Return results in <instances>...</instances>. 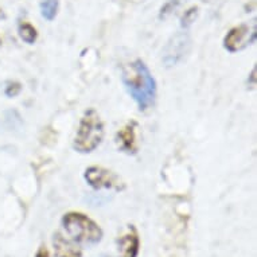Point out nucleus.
Returning a JSON list of instances; mask_svg holds the SVG:
<instances>
[{
	"instance_id": "nucleus-4",
	"label": "nucleus",
	"mask_w": 257,
	"mask_h": 257,
	"mask_svg": "<svg viewBox=\"0 0 257 257\" xmlns=\"http://www.w3.org/2000/svg\"><path fill=\"white\" fill-rule=\"evenodd\" d=\"M256 19H253L252 22L241 23L229 30V33L223 38V47L229 53H238L256 42Z\"/></svg>"
},
{
	"instance_id": "nucleus-6",
	"label": "nucleus",
	"mask_w": 257,
	"mask_h": 257,
	"mask_svg": "<svg viewBox=\"0 0 257 257\" xmlns=\"http://www.w3.org/2000/svg\"><path fill=\"white\" fill-rule=\"evenodd\" d=\"M190 49H191V39L186 33H181L173 37L166 45L163 57H162L166 68H173L182 62L186 55L189 54Z\"/></svg>"
},
{
	"instance_id": "nucleus-14",
	"label": "nucleus",
	"mask_w": 257,
	"mask_h": 257,
	"mask_svg": "<svg viewBox=\"0 0 257 257\" xmlns=\"http://www.w3.org/2000/svg\"><path fill=\"white\" fill-rule=\"evenodd\" d=\"M22 90V85L19 82H9L7 86L5 89V94L7 97L13 98V97H17L18 94L21 93Z\"/></svg>"
},
{
	"instance_id": "nucleus-13",
	"label": "nucleus",
	"mask_w": 257,
	"mask_h": 257,
	"mask_svg": "<svg viewBox=\"0 0 257 257\" xmlns=\"http://www.w3.org/2000/svg\"><path fill=\"white\" fill-rule=\"evenodd\" d=\"M178 6H179V0H169V2L162 7V10H160L159 18H163V19H165V18H167L169 15H171V14L178 9Z\"/></svg>"
},
{
	"instance_id": "nucleus-12",
	"label": "nucleus",
	"mask_w": 257,
	"mask_h": 257,
	"mask_svg": "<svg viewBox=\"0 0 257 257\" xmlns=\"http://www.w3.org/2000/svg\"><path fill=\"white\" fill-rule=\"evenodd\" d=\"M197 15H198V7L197 6H193V7H190L189 10H186L185 14L182 15L181 19V26L182 27H189L195 22L197 19Z\"/></svg>"
},
{
	"instance_id": "nucleus-3",
	"label": "nucleus",
	"mask_w": 257,
	"mask_h": 257,
	"mask_svg": "<svg viewBox=\"0 0 257 257\" xmlns=\"http://www.w3.org/2000/svg\"><path fill=\"white\" fill-rule=\"evenodd\" d=\"M104 139V124L96 109H88L84 113L73 140V148L81 154L94 151Z\"/></svg>"
},
{
	"instance_id": "nucleus-15",
	"label": "nucleus",
	"mask_w": 257,
	"mask_h": 257,
	"mask_svg": "<svg viewBox=\"0 0 257 257\" xmlns=\"http://www.w3.org/2000/svg\"><path fill=\"white\" fill-rule=\"evenodd\" d=\"M35 257H50L49 256V250L46 249V246H41V248L37 250V253H35Z\"/></svg>"
},
{
	"instance_id": "nucleus-17",
	"label": "nucleus",
	"mask_w": 257,
	"mask_h": 257,
	"mask_svg": "<svg viewBox=\"0 0 257 257\" xmlns=\"http://www.w3.org/2000/svg\"><path fill=\"white\" fill-rule=\"evenodd\" d=\"M0 45H2V38H0Z\"/></svg>"
},
{
	"instance_id": "nucleus-10",
	"label": "nucleus",
	"mask_w": 257,
	"mask_h": 257,
	"mask_svg": "<svg viewBox=\"0 0 257 257\" xmlns=\"http://www.w3.org/2000/svg\"><path fill=\"white\" fill-rule=\"evenodd\" d=\"M18 34L27 45H33L38 39V31L27 21H21L18 23Z\"/></svg>"
},
{
	"instance_id": "nucleus-2",
	"label": "nucleus",
	"mask_w": 257,
	"mask_h": 257,
	"mask_svg": "<svg viewBox=\"0 0 257 257\" xmlns=\"http://www.w3.org/2000/svg\"><path fill=\"white\" fill-rule=\"evenodd\" d=\"M61 222L66 234L74 242L85 245H96L101 242L104 236L102 229L88 215L78 211H70L63 215Z\"/></svg>"
},
{
	"instance_id": "nucleus-8",
	"label": "nucleus",
	"mask_w": 257,
	"mask_h": 257,
	"mask_svg": "<svg viewBox=\"0 0 257 257\" xmlns=\"http://www.w3.org/2000/svg\"><path fill=\"white\" fill-rule=\"evenodd\" d=\"M120 250H121V257H138L140 249V240L138 230L134 225L130 226L128 233L118 240Z\"/></svg>"
},
{
	"instance_id": "nucleus-7",
	"label": "nucleus",
	"mask_w": 257,
	"mask_h": 257,
	"mask_svg": "<svg viewBox=\"0 0 257 257\" xmlns=\"http://www.w3.org/2000/svg\"><path fill=\"white\" fill-rule=\"evenodd\" d=\"M138 130L139 125L136 121H130L124 125L116 135V143L122 152L128 155H135L139 150V142H138Z\"/></svg>"
},
{
	"instance_id": "nucleus-1",
	"label": "nucleus",
	"mask_w": 257,
	"mask_h": 257,
	"mask_svg": "<svg viewBox=\"0 0 257 257\" xmlns=\"http://www.w3.org/2000/svg\"><path fill=\"white\" fill-rule=\"evenodd\" d=\"M122 84L139 110L151 109L156 98V81L142 59H135L122 68Z\"/></svg>"
},
{
	"instance_id": "nucleus-16",
	"label": "nucleus",
	"mask_w": 257,
	"mask_h": 257,
	"mask_svg": "<svg viewBox=\"0 0 257 257\" xmlns=\"http://www.w3.org/2000/svg\"><path fill=\"white\" fill-rule=\"evenodd\" d=\"M6 15H5V13H3V9H2V7H0V19H2V18H5Z\"/></svg>"
},
{
	"instance_id": "nucleus-11",
	"label": "nucleus",
	"mask_w": 257,
	"mask_h": 257,
	"mask_svg": "<svg viewBox=\"0 0 257 257\" xmlns=\"http://www.w3.org/2000/svg\"><path fill=\"white\" fill-rule=\"evenodd\" d=\"M58 0H42V3H41V15L46 21H53L58 14Z\"/></svg>"
},
{
	"instance_id": "nucleus-9",
	"label": "nucleus",
	"mask_w": 257,
	"mask_h": 257,
	"mask_svg": "<svg viewBox=\"0 0 257 257\" xmlns=\"http://www.w3.org/2000/svg\"><path fill=\"white\" fill-rule=\"evenodd\" d=\"M53 246H54L55 257H82L81 249L59 233L53 237Z\"/></svg>"
},
{
	"instance_id": "nucleus-5",
	"label": "nucleus",
	"mask_w": 257,
	"mask_h": 257,
	"mask_svg": "<svg viewBox=\"0 0 257 257\" xmlns=\"http://www.w3.org/2000/svg\"><path fill=\"white\" fill-rule=\"evenodd\" d=\"M85 179L89 183L90 187L94 190H116V191H122L125 189V182L122 181L121 177L117 174L108 170L101 166H90L85 170Z\"/></svg>"
}]
</instances>
